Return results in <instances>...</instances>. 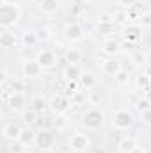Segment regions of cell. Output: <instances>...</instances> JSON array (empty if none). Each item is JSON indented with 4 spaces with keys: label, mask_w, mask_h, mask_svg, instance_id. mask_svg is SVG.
Masks as SVG:
<instances>
[{
    "label": "cell",
    "mask_w": 151,
    "mask_h": 153,
    "mask_svg": "<svg viewBox=\"0 0 151 153\" xmlns=\"http://www.w3.org/2000/svg\"><path fill=\"white\" fill-rule=\"evenodd\" d=\"M135 148H139V144H137V139H135L133 135L123 137V139L119 141V144H117V152L119 153H132Z\"/></svg>",
    "instance_id": "obj_14"
},
{
    "label": "cell",
    "mask_w": 151,
    "mask_h": 153,
    "mask_svg": "<svg viewBox=\"0 0 151 153\" xmlns=\"http://www.w3.org/2000/svg\"><path fill=\"white\" fill-rule=\"evenodd\" d=\"M80 123L89 132H96V130L103 128V125H105V112H103V109L91 107V109L84 111L82 116H80Z\"/></svg>",
    "instance_id": "obj_2"
},
{
    "label": "cell",
    "mask_w": 151,
    "mask_h": 153,
    "mask_svg": "<svg viewBox=\"0 0 151 153\" xmlns=\"http://www.w3.org/2000/svg\"><path fill=\"white\" fill-rule=\"evenodd\" d=\"M144 91H146V93H144V96H146V98L151 102V85L148 87V89H144Z\"/></svg>",
    "instance_id": "obj_43"
},
{
    "label": "cell",
    "mask_w": 151,
    "mask_h": 153,
    "mask_svg": "<svg viewBox=\"0 0 151 153\" xmlns=\"http://www.w3.org/2000/svg\"><path fill=\"white\" fill-rule=\"evenodd\" d=\"M98 22H103V23H110V22H114V14L107 13V11H103V13H100V18H98Z\"/></svg>",
    "instance_id": "obj_38"
},
{
    "label": "cell",
    "mask_w": 151,
    "mask_h": 153,
    "mask_svg": "<svg viewBox=\"0 0 151 153\" xmlns=\"http://www.w3.org/2000/svg\"><path fill=\"white\" fill-rule=\"evenodd\" d=\"M39 9L44 14H55L61 9V2L59 0H41L39 2Z\"/></svg>",
    "instance_id": "obj_18"
},
{
    "label": "cell",
    "mask_w": 151,
    "mask_h": 153,
    "mask_svg": "<svg viewBox=\"0 0 151 153\" xmlns=\"http://www.w3.org/2000/svg\"><path fill=\"white\" fill-rule=\"evenodd\" d=\"M91 153H109V152H107L105 148L100 146V148H91Z\"/></svg>",
    "instance_id": "obj_41"
},
{
    "label": "cell",
    "mask_w": 151,
    "mask_h": 153,
    "mask_svg": "<svg viewBox=\"0 0 151 153\" xmlns=\"http://www.w3.org/2000/svg\"><path fill=\"white\" fill-rule=\"evenodd\" d=\"M84 2H85V4H94L96 0H84Z\"/></svg>",
    "instance_id": "obj_45"
},
{
    "label": "cell",
    "mask_w": 151,
    "mask_h": 153,
    "mask_svg": "<svg viewBox=\"0 0 151 153\" xmlns=\"http://www.w3.org/2000/svg\"><path fill=\"white\" fill-rule=\"evenodd\" d=\"M121 70H123V68H121V62H119L117 59H114V57H109V59H105V61L101 62V71L109 76H115Z\"/></svg>",
    "instance_id": "obj_13"
},
{
    "label": "cell",
    "mask_w": 151,
    "mask_h": 153,
    "mask_svg": "<svg viewBox=\"0 0 151 153\" xmlns=\"http://www.w3.org/2000/svg\"><path fill=\"white\" fill-rule=\"evenodd\" d=\"M23 153H34V152H23Z\"/></svg>",
    "instance_id": "obj_46"
},
{
    "label": "cell",
    "mask_w": 151,
    "mask_h": 153,
    "mask_svg": "<svg viewBox=\"0 0 151 153\" xmlns=\"http://www.w3.org/2000/svg\"><path fill=\"white\" fill-rule=\"evenodd\" d=\"M135 4H137V0H117V5L123 9H132Z\"/></svg>",
    "instance_id": "obj_39"
},
{
    "label": "cell",
    "mask_w": 151,
    "mask_h": 153,
    "mask_svg": "<svg viewBox=\"0 0 151 153\" xmlns=\"http://www.w3.org/2000/svg\"><path fill=\"white\" fill-rule=\"evenodd\" d=\"M101 100H103V96H101V93H100L98 89L87 91V102H89V105H93V107H98V105L101 103Z\"/></svg>",
    "instance_id": "obj_27"
},
{
    "label": "cell",
    "mask_w": 151,
    "mask_h": 153,
    "mask_svg": "<svg viewBox=\"0 0 151 153\" xmlns=\"http://www.w3.org/2000/svg\"><path fill=\"white\" fill-rule=\"evenodd\" d=\"M68 144L71 150L75 152H84V150H91V139L87 134H82V132H75L73 135H70L68 139Z\"/></svg>",
    "instance_id": "obj_6"
},
{
    "label": "cell",
    "mask_w": 151,
    "mask_h": 153,
    "mask_svg": "<svg viewBox=\"0 0 151 153\" xmlns=\"http://www.w3.org/2000/svg\"><path fill=\"white\" fill-rule=\"evenodd\" d=\"M82 75V70L78 68V64H68L64 70V78L66 80H78Z\"/></svg>",
    "instance_id": "obj_21"
},
{
    "label": "cell",
    "mask_w": 151,
    "mask_h": 153,
    "mask_svg": "<svg viewBox=\"0 0 151 153\" xmlns=\"http://www.w3.org/2000/svg\"><path fill=\"white\" fill-rule=\"evenodd\" d=\"M48 107V102H46V98L44 96H32L30 100H29V109H32V111H36V112H43L44 109Z\"/></svg>",
    "instance_id": "obj_19"
},
{
    "label": "cell",
    "mask_w": 151,
    "mask_h": 153,
    "mask_svg": "<svg viewBox=\"0 0 151 153\" xmlns=\"http://www.w3.org/2000/svg\"><path fill=\"white\" fill-rule=\"evenodd\" d=\"M114 78H115L117 85H121V87H124V85H128V84H130V73H128V71H124V70H121V71L114 76Z\"/></svg>",
    "instance_id": "obj_29"
},
{
    "label": "cell",
    "mask_w": 151,
    "mask_h": 153,
    "mask_svg": "<svg viewBox=\"0 0 151 153\" xmlns=\"http://www.w3.org/2000/svg\"><path fill=\"white\" fill-rule=\"evenodd\" d=\"M23 146H30V144H34V141H36V134L29 128V126H25V128H21V134H20V139H18Z\"/></svg>",
    "instance_id": "obj_20"
},
{
    "label": "cell",
    "mask_w": 151,
    "mask_h": 153,
    "mask_svg": "<svg viewBox=\"0 0 151 153\" xmlns=\"http://www.w3.org/2000/svg\"><path fill=\"white\" fill-rule=\"evenodd\" d=\"M20 117H21V121L27 125V126H30V125H36V121H38V112L36 111H32V109H27V111H23L21 114H20Z\"/></svg>",
    "instance_id": "obj_24"
},
{
    "label": "cell",
    "mask_w": 151,
    "mask_h": 153,
    "mask_svg": "<svg viewBox=\"0 0 151 153\" xmlns=\"http://www.w3.org/2000/svg\"><path fill=\"white\" fill-rule=\"evenodd\" d=\"M114 30H115V25H114V22H110V23L98 22V25H96V32H98V34H101V36L114 34Z\"/></svg>",
    "instance_id": "obj_26"
},
{
    "label": "cell",
    "mask_w": 151,
    "mask_h": 153,
    "mask_svg": "<svg viewBox=\"0 0 151 153\" xmlns=\"http://www.w3.org/2000/svg\"><path fill=\"white\" fill-rule=\"evenodd\" d=\"M82 52L78 50V48H70L68 52H66V62L68 64H78L80 61H82Z\"/></svg>",
    "instance_id": "obj_25"
},
{
    "label": "cell",
    "mask_w": 151,
    "mask_h": 153,
    "mask_svg": "<svg viewBox=\"0 0 151 153\" xmlns=\"http://www.w3.org/2000/svg\"><path fill=\"white\" fill-rule=\"evenodd\" d=\"M0 80H2V85H5V82H7V70H4V71H2Z\"/></svg>",
    "instance_id": "obj_42"
},
{
    "label": "cell",
    "mask_w": 151,
    "mask_h": 153,
    "mask_svg": "<svg viewBox=\"0 0 151 153\" xmlns=\"http://www.w3.org/2000/svg\"><path fill=\"white\" fill-rule=\"evenodd\" d=\"M78 87H80L78 80H66V78H64V87H62V94H66V96H73V94H76Z\"/></svg>",
    "instance_id": "obj_22"
},
{
    "label": "cell",
    "mask_w": 151,
    "mask_h": 153,
    "mask_svg": "<svg viewBox=\"0 0 151 153\" xmlns=\"http://www.w3.org/2000/svg\"><path fill=\"white\" fill-rule=\"evenodd\" d=\"M48 109L55 116H66L71 111V100H70V96L57 93L48 100Z\"/></svg>",
    "instance_id": "obj_3"
},
{
    "label": "cell",
    "mask_w": 151,
    "mask_h": 153,
    "mask_svg": "<svg viewBox=\"0 0 151 153\" xmlns=\"http://www.w3.org/2000/svg\"><path fill=\"white\" fill-rule=\"evenodd\" d=\"M52 125H53L57 130H64V128L68 126V119H66V116H55V119L52 121Z\"/></svg>",
    "instance_id": "obj_33"
},
{
    "label": "cell",
    "mask_w": 151,
    "mask_h": 153,
    "mask_svg": "<svg viewBox=\"0 0 151 153\" xmlns=\"http://www.w3.org/2000/svg\"><path fill=\"white\" fill-rule=\"evenodd\" d=\"M9 152L11 153H21L23 152V144H21L20 141H13L11 146H9Z\"/></svg>",
    "instance_id": "obj_37"
},
{
    "label": "cell",
    "mask_w": 151,
    "mask_h": 153,
    "mask_svg": "<svg viewBox=\"0 0 151 153\" xmlns=\"http://www.w3.org/2000/svg\"><path fill=\"white\" fill-rule=\"evenodd\" d=\"M112 126L117 130H126L133 125V114L128 109H117L112 114Z\"/></svg>",
    "instance_id": "obj_5"
},
{
    "label": "cell",
    "mask_w": 151,
    "mask_h": 153,
    "mask_svg": "<svg viewBox=\"0 0 151 153\" xmlns=\"http://www.w3.org/2000/svg\"><path fill=\"white\" fill-rule=\"evenodd\" d=\"M123 34H124L128 43H135L142 38V27L141 25H128V27H124Z\"/></svg>",
    "instance_id": "obj_15"
},
{
    "label": "cell",
    "mask_w": 151,
    "mask_h": 153,
    "mask_svg": "<svg viewBox=\"0 0 151 153\" xmlns=\"http://www.w3.org/2000/svg\"><path fill=\"white\" fill-rule=\"evenodd\" d=\"M139 25L142 29H150L151 27V13H142L139 18Z\"/></svg>",
    "instance_id": "obj_34"
},
{
    "label": "cell",
    "mask_w": 151,
    "mask_h": 153,
    "mask_svg": "<svg viewBox=\"0 0 151 153\" xmlns=\"http://www.w3.org/2000/svg\"><path fill=\"white\" fill-rule=\"evenodd\" d=\"M55 134L52 132V130H48V128H41L38 134H36V141H34V144H36V148H38L39 152H48V150H52V146L55 144Z\"/></svg>",
    "instance_id": "obj_4"
},
{
    "label": "cell",
    "mask_w": 151,
    "mask_h": 153,
    "mask_svg": "<svg viewBox=\"0 0 151 153\" xmlns=\"http://www.w3.org/2000/svg\"><path fill=\"white\" fill-rule=\"evenodd\" d=\"M132 62H133V66H148V55L146 53H142V52H135L133 55H132Z\"/></svg>",
    "instance_id": "obj_28"
},
{
    "label": "cell",
    "mask_w": 151,
    "mask_h": 153,
    "mask_svg": "<svg viewBox=\"0 0 151 153\" xmlns=\"http://www.w3.org/2000/svg\"><path fill=\"white\" fill-rule=\"evenodd\" d=\"M78 84L84 91H93L98 85V76L94 71H82V75L78 78Z\"/></svg>",
    "instance_id": "obj_9"
},
{
    "label": "cell",
    "mask_w": 151,
    "mask_h": 153,
    "mask_svg": "<svg viewBox=\"0 0 151 153\" xmlns=\"http://www.w3.org/2000/svg\"><path fill=\"white\" fill-rule=\"evenodd\" d=\"M64 38L68 39V41H80V39L84 38V29H82V25L76 23V22L68 23V25L64 27Z\"/></svg>",
    "instance_id": "obj_12"
},
{
    "label": "cell",
    "mask_w": 151,
    "mask_h": 153,
    "mask_svg": "<svg viewBox=\"0 0 151 153\" xmlns=\"http://www.w3.org/2000/svg\"><path fill=\"white\" fill-rule=\"evenodd\" d=\"M141 123H142V125H146V126H151V109H150V111L141 112Z\"/></svg>",
    "instance_id": "obj_36"
},
{
    "label": "cell",
    "mask_w": 151,
    "mask_h": 153,
    "mask_svg": "<svg viewBox=\"0 0 151 153\" xmlns=\"http://www.w3.org/2000/svg\"><path fill=\"white\" fill-rule=\"evenodd\" d=\"M25 103H27V100L21 93H9V96L5 98V105L11 112H20L21 114L25 111Z\"/></svg>",
    "instance_id": "obj_7"
},
{
    "label": "cell",
    "mask_w": 151,
    "mask_h": 153,
    "mask_svg": "<svg viewBox=\"0 0 151 153\" xmlns=\"http://www.w3.org/2000/svg\"><path fill=\"white\" fill-rule=\"evenodd\" d=\"M36 61L43 70H50L57 64V57H55L53 50H39L38 55H36Z\"/></svg>",
    "instance_id": "obj_8"
},
{
    "label": "cell",
    "mask_w": 151,
    "mask_h": 153,
    "mask_svg": "<svg viewBox=\"0 0 151 153\" xmlns=\"http://www.w3.org/2000/svg\"><path fill=\"white\" fill-rule=\"evenodd\" d=\"M13 2H14V0H13Z\"/></svg>",
    "instance_id": "obj_47"
},
{
    "label": "cell",
    "mask_w": 151,
    "mask_h": 153,
    "mask_svg": "<svg viewBox=\"0 0 151 153\" xmlns=\"http://www.w3.org/2000/svg\"><path fill=\"white\" fill-rule=\"evenodd\" d=\"M21 43H23L25 46H29V48L36 46L39 43L38 36H36V30H27V32H23V34H21Z\"/></svg>",
    "instance_id": "obj_23"
},
{
    "label": "cell",
    "mask_w": 151,
    "mask_h": 153,
    "mask_svg": "<svg viewBox=\"0 0 151 153\" xmlns=\"http://www.w3.org/2000/svg\"><path fill=\"white\" fill-rule=\"evenodd\" d=\"M135 109L139 111V112H144V111H150L151 109V102L144 96V98H141V100H137V103H135Z\"/></svg>",
    "instance_id": "obj_32"
},
{
    "label": "cell",
    "mask_w": 151,
    "mask_h": 153,
    "mask_svg": "<svg viewBox=\"0 0 151 153\" xmlns=\"http://www.w3.org/2000/svg\"><path fill=\"white\" fill-rule=\"evenodd\" d=\"M132 153H146V150H144V148H135Z\"/></svg>",
    "instance_id": "obj_44"
},
{
    "label": "cell",
    "mask_w": 151,
    "mask_h": 153,
    "mask_svg": "<svg viewBox=\"0 0 151 153\" xmlns=\"http://www.w3.org/2000/svg\"><path fill=\"white\" fill-rule=\"evenodd\" d=\"M23 89H25V84L21 80H18V78L11 80V93H21Z\"/></svg>",
    "instance_id": "obj_35"
},
{
    "label": "cell",
    "mask_w": 151,
    "mask_h": 153,
    "mask_svg": "<svg viewBox=\"0 0 151 153\" xmlns=\"http://www.w3.org/2000/svg\"><path fill=\"white\" fill-rule=\"evenodd\" d=\"M135 85H137L139 89H141V87H142V89H148V87L151 85V76H148L146 73L139 75L137 78H135Z\"/></svg>",
    "instance_id": "obj_30"
},
{
    "label": "cell",
    "mask_w": 151,
    "mask_h": 153,
    "mask_svg": "<svg viewBox=\"0 0 151 153\" xmlns=\"http://www.w3.org/2000/svg\"><path fill=\"white\" fill-rule=\"evenodd\" d=\"M21 18V9L13 0H2L0 5V27L2 30H11L18 25Z\"/></svg>",
    "instance_id": "obj_1"
},
{
    "label": "cell",
    "mask_w": 151,
    "mask_h": 153,
    "mask_svg": "<svg viewBox=\"0 0 151 153\" xmlns=\"http://www.w3.org/2000/svg\"><path fill=\"white\" fill-rule=\"evenodd\" d=\"M20 134H21V126H20V125H16L14 121L5 123V125H4V128H2V135H4V139H5V141H9V143L18 141V139H20Z\"/></svg>",
    "instance_id": "obj_11"
},
{
    "label": "cell",
    "mask_w": 151,
    "mask_h": 153,
    "mask_svg": "<svg viewBox=\"0 0 151 153\" xmlns=\"http://www.w3.org/2000/svg\"><path fill=\"white\" fill-rule=\"evenodd\" d=\"M119 50H121V43L115 41V39H107V41H103V45H101V53H105V55H109V57H114Z\"/></svg>",
    "instance_id": "obj_17"
},
{
    "label": "cell",
    "mask_w": 151,
    "mask_h": 153,
    "mask_svg": "<svg viewBox=\"0 0 151 153\" xmlns=\"http://www.w3.org/2000/svg\"><path fill=\"white\" fill-rule=\"evenodd\" d=\"M21 73L25 78H38L41 73H43V68L38 64V61L34 59V61H25L23 64H21Z\"/></svg>",
    "instance_id": "obj_10"
},
{
    "label": "cell",
    "mask_w": 151,
    "mask_h": 153,
    "mask_svg": "<svg viewBox=\"0 0 151 153\" xmlns=\"http://www.w3.org/2000/svg\"><path fill=\"white\" fill-rule=\"evenodd\" d=\"M36 36H38L39 43H44V41H48V39L52 38V32H50L48 27H39L38 30H36Z\"/></svg>",
    "instance_id": "obj_31"
},
{
    "label": "cell",
    "mask_w": 151,
    "mask_h": 153,
    "mask_svg": "<svg viewBox=\"0 0 151 153\" xmlns=\"http://www.w3.org/2000/svg\"><path fill=\"white\" fill-rule=\"evenodd\" d=\"M36 126H39V130L46 126V121H44V117H38V121H36Z\"/></svg>",
    "instance_id": "obj_40"
},
{
    "label": "cell",
    "mask_w": 151,
    "mask_h": 153,
    "mask_svg": "<svg viewBox=\"0 0 151 153\" xmlns=\"http://www.w3.org/2000/svg\"><path fill=\"white\" fill-rule=\"evenodd\" d=\"M18 45V38H16V34L14 32H11V30H2L0 32V46L2 48H14Z\"/></svg>",
    "instance_id": "obj_16"
}]
</instances>
